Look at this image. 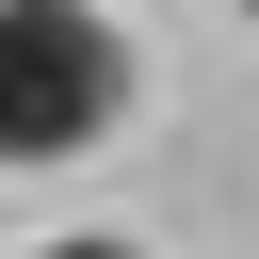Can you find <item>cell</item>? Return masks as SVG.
<instances>
[{
	"mask_svg": "<svg viewBox=\"0 0 259 259\" xmlns=\"http://www.w3.org/2000/svg\"><path fill=\"white\" fill-rule=\"evenodd\" d=\"M130 130V32L97 0H0V162H81Z\"/></svg>",
	"mask_w": 259,
	"mask_h": 259,
	"instance_id": "cell-1",
	"label": "cell"
},
{
	"mask_svg": "<svg viewBox=\"0 0 259 259\" xmlns=\"http://www.w3.org/2000/svg\"><path fill=\"white\" fill-rule=\"evenodd\" d=\"M49 259H146V243H130V227H65Z\"/></svg>",
	"mask_w": 259,
	"mask_h": 259,
	"instance_id": "cell-2",
	"label": "cell"
},
{
	"mask_svg": "<svg viewBox=\"0 0 259 259\" xmlns=\"http://www.w3.org/2000/svg\"><path fill=\"white\" fill-rule=\"evenodd\" d=\"M243 16H259V0H243Z\"/></svg>",
	"mask_w": 259,
	"mask_h": 259,
	"instance_id": "cell-3",
	"label": "cell"
}]
</instances>
